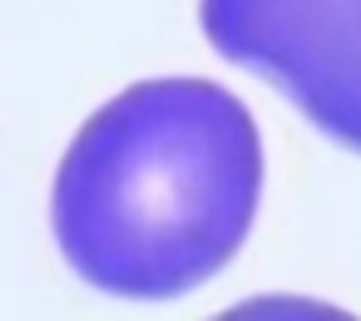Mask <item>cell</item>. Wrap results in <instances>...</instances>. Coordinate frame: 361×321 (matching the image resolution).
I'll return each mask as SVG.
<instances>
[{
  "mask_svg": "<svg viewBox=\"0 0 361 321\" xmlns=\"http://www.w3.org/2000/svg\"><path fill=\"white\" fill-rule=\"evenodd\" d=\"M262 193L252 114L208 80H144L104 104L55 178V242L99 291L169 301L243 247Z\"/></svg>",
  "mask_w": 361,
  "mask_h": 321,
  "instance_id": "6da1fadb",
  "label": "cell"
},
{
  "mask_svg": "<svg viewBox=\"0 0 361 321\" xmlns=\"http://www.w3.org/2000/svg\"><path fill=\"white\" fill-rule=\"evenodd\" d=\"M203 35L361 153V0H203Z\"/></svg>",
  "mask_w": 361,
  "mask_h": 321,
  "instance_id": "7a4b0ae2",
  "label": "cell"
}]
</instances>
